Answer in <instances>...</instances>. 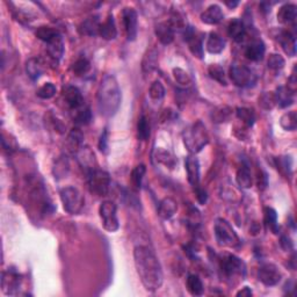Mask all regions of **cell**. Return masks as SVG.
Instances as JSON below:
<instances>
[{
    "label": "cell",
    "instance_id": "1",
    "mask_svg": "<svg viewBox=\"0 0 297 297\" xmlns=\"http://www.w3.org/2000/svg\"><path fill=\"white\" fill-rule=\"evenodd\" d=\"M135 267L146 290L156 291L164 281L163 269L157 256L149 246L138 245L134 249Z\"/></svg>",
    "mask_w": 297,
    "mask_h": 297
},
{
    "label": "cell",
    "instance_id": "2",
    "mask_svg": "<svg viewBox=\"0 0 297 297\" xmlns=\"http://www.w3.org/2000/svg\"><path fill=\"white\" fill-rule=\"evenodd\" d=\"M98 109L105 117H112L117 113L121 105V90L116 78L107 74L99 85L97 93Z\"/></svg>",
    "mask_w": 297,
    "mask_h": 297
},
{
    "label": "cell",
    "instance_id": "3",
    "mask_svg": "<svg viewBox=\"0 0 297 297\" xmlns=\"http://www.w3.org/2000/svg\"><path fill=\"white\" fill-rule=\"evenodd\" d=\"M182 141L191 154L199 153L209 143V136L205 125L197 121L182 132Z\"/></svg>",
    "mask_w": 297,
    "mask_h": 297
},
{
    "label": "cell",
    "instance_id": "4",
    "mask_svg": "<svg viewBox=\"0 0 297 297\" xmlns=\"http://www.w3.org/2000/svg\"><path fill=\"white\" fill-rule=\"evenodd\" d=\"M59 196H61V201L63 203V207H64V210L71 214V215H77L84 208V195H82L78 188L73 187V186L62 188L61 192H59Z\"/></svg>",
    "mask_w": 297,
    "mask_h": 297
},
{
    "label": "cell",
    "instance_id": "5",
    "mask_svg": "<svg viewBox=\"0 0 297 297\" xmlns=\"http://www.w3.org/2000/svg\"><path fill=\"white\" fill-rule=\"evenodd\" d=\"M214 231L219 245L224 247H236L239 245V238L231 224L224 219H217L214 225Z\"/></svg>",
    "mask_w": 297,
    "mask_h": 297
},
{
    "label": "cell",
    "instance_id": "6",
    "mask_svg": "<svg viewBox=\"0 0 297 297\" xmlns=\"http://www.w3.org/2000/svg\"><path fill=\"white\" fill-rule=\"evenodd\" d=\"M221 271L229 280L237 278L243 280L246 274V266H245L244 261L238 257L227 254L221 259Z\"/></svg>",
    "mask_w": 297,
    "mask_h": 297
},
{
    "label": "cell",
    "instance_id": "7",
    "mask_svg": "<svg viewBox=\"0 0 297 297\" xmlns=\"http://www.w3.org/2000/svg\"><path fill=\"white\" fill-rule=\"evenodd\" d=\"M87 180H89L90 191L97 194L98 196H106L110 188V176L108 172L104 169L96 168L87 173Z\"/></svg>",
    "mask_w": 297,
    "mask_h": 297
},
{
    "label": "cell",
    "instance_id": "8",
    "mask_svg": "<svg viewBox=\"0 0 297 297\" xmlns=\"http://www.w3.org/2000/svg\"><path fill=\"white\" fill-rule=\"evenodd\" d=\"M117 208L113 201H104L99 208L102 227L106 231L115 232L120 228V222L117 219Z\"/></svg>",
    "mask_w": 297,
    "mask_h": 297
},
{
    "label": "cell",
    "instance_id": "9",
    "mask_svg": "<svg viewBox=\"0 0 297 297\" xmlns=\"http://www.w3.org/2000/svg\"><path fill=\"white\" fill-rule=\"evenodd\" d=\"M229 76L233 84L238 87H248L254 84L256 76L253 71L246 65L232 64L229 71Z\"/></svg>",
    "mask_w": 297,
    "mask_h": 297
},
{
    "label": "cell",
    "instance_id": "10",
    "mask_svg": "<svg viewBox=\"0 0 297 297\" xmlns=\"http://www.w3.org/2000/svg\"><path fill=\"white\" fill-rule=\"evenodd\" d=\"M281 278H282V274L274 264H263L258 269V280L267 287L276 286L281 281Z\"/></svg>",
    "mask_w": 297,
    "mask_h": 297
},
{
    "label": "cell",
    "instance_id": "11",
    "mask_svg": "<svg viewBox=\"0 0 297 297\" xmlns=\"http://www.w3.org/2000/svg\"><path fill=\"white\" fill-rule=\"evenodd\" d=\"M21 275L18 272L13 271V269H9V271L3 273L2 279V287L3 291L6 295H15L19 294V289L21 287Z\"/></svg>",
    "mask_w": 297,
    "mask_h": 297
},
{
    "label": "cell",
    "instance_id": "12",
    "mask_svg": "<svg viewBox=\"0 0 297 297\" xmlns=\"http://www.w3.org/2000/svg\"><path fill=\"white\" fill-rule=\"evenodd\" d=\"M122 21H123L125 35L128 41H135L137 36V13L132 7H125L122 11Z\"/></svg>",
    "mask_w": 297,
    "mask_h": 297
},
{
    "label": "cell",
    "instance_id": "13",
    "mask_svg": "<svg viewBox=\"0 0 297 297\" xmlns=\"http://www.w3.org/2000/svg\"><path fill=\"white\" fill-rule=\"evenodd\" d=\"M185 168L189 184L193 187H197L200 185V161L195 154H189L186 157Z\"/></svg>",
    "mask_w": 297,
    "mask_h": 297
},
{
    "label": "cell",
    "instance_id": "14",
    "mask_svg": "<svg viewBox=\"0 0 297 297\" xmlns=\"http://www.w3.org/2000/svg\"><path fill=\"white\" fill-rule=\"evenodd\" d=\"M185 39L187 41L188 48L194 56L199 59L203 58V42H202V37L194 33L192 28H186Z\"/></svg>",
    "mask_w": 297,
    "mask_h": 297
},
{
    "label": "cell",
    "instance_id": "15",
    "mask_svg": "<svg viewBox=\"0 0 297 297\" xmlns=\"http://www.w3.org/2000/svg\"><path fill=\"white\" fill-rule=\"evenodd\" d=\"M64 99L67 106L70 107L71 110L77 109L82 105H85L84 97L80 92V90L76 86H67L64 91Z\"/></svg>",
    "mask_w": 297,
    "mask_h": 297
},
{
    "label": "cell",
    "instance_id": "16",
    "mask_svg": "<svg viewBox=\"0 0 297 297\" xmlns=\"http://www.w3.org/2000/svg\"><path fill=\"white\" fill-rule=\"evenodd\" d=\"M77 159L78 163L80 164L82 168H85V171L89 173L93 169H96V156L92 150L87 146H82V148L77 152Z\"/></svg>",
    "mask_w": 297,
    "mask_h": 297
},
{
    "label": "cell",
    "instance_id": "17",
    "mask_svg": "<svg viewBox=\"0 0 297 297\" xmlns=\"http://www.w3.org/2000/svg\"><path fill=\"white\" fill-rule=\"evenodd\" d=\"M154 34L159 42L164 46H168L174 41V29L168 21L158 23L154 28Z\"/></svg>",
    "mask_w": 297,
    "mask_h": 297
},
{
    "label": "cell",
    "instance_id": "18",
    "mask_svg": "<svg viewBox=\"0 0 297 297\" xmlns=\"http://www.w3.org/2000/svg\"><path fill=\"white\" fill-rule=\"evenodd\" d=\"M224 19V13L221 7L216 4L210 5L201 14V21L205 25H219Z\"/></svg>",
    "mask_w": 297,
    "mask_h": 297
},
{
    "label": "cell",
    "instance_id": "19",
    "mask_svg": "<svg viewBox=\"0 0 297 297\" xmlns=\"http://www.w3.org/2000/svg\"><path fill=\"white\" fill-rule=\"evenodd\" d=\"M265 51H266V48H265L264 42L261 39H257L246 47L244 55L249 61L259 62L264 58Z\"/></svg>",
    "mask_w": 297,
    "mask_h": 297
},
{
    "label": "cell",
    "instance_id": "20",
    "mask_svg": "<svg viewBox=\"0 0 297 297\" xmlns=\"http://www.w3.org/2000/svg\"><path fill=\"white\" fill-rule=\"evenodd\" d=\"M276 104H278L281 108L284 107H289L294 104L295 100V91L289 89L288 86H280L276 90V93H274Z\"/></svg>",
    "mask_w": 297,
    "mask_h": 297
},
{
    "label": "cell",
    "instance_id": "21",
    "mask_svg": "<svg viewBox=\"0 0 297 297\" xmlns=\"http://www.w3.org/2000/svg\"><path fill=\"white\" fill-rule=\"evenodd\" d=\"M100 26L101 23L99 21L98 17H90L80 23L78 28L79 34L86 35V36H97V35H99Z\"/></svg>",
    "mask_w": 297,
    "mask_h": 297
},
{
    "label": "cell",
    "instance_id": "22",
    "mask_svg": "<svg viewBox=\"0 0 297 297\" xmlns=\"http://www.w3.org/2000/svg\"><path fill=\"white\" fill-rule=\"evenodd\" d=\"M178 211V203L171 197H165L164 200L160 201L159 207H158V215L161 219L167 221L176 215Z\"/></svg>",
    "mask_w": 297,
    "mask_h": 297
},
{
    "label": "cell",
    "instance_id": "23",
    "mask_svg": "<svg viewBox=\"0 0 297 297\" xmlns=\"http://www.w3.org/2000/svg\"><path fill=\"white\" fill-rule=\"evenodd\" d=\"M297 17V7L294 4H284L278 12V21L282 25H289L294 22Z\"/></svg>",
    "mask_w": 297,
    "mask_h": 297
},
{
    "label": "cell",
    "instance_id": "24",
    "mask_svg": "<svg viewBox=\"0 0 297 297\" xmlns=\"http://www.w3.org/2000/svg\"><path fill=\"white\" fill-rule=\"evenodd\" d=\"M99 35L107 41H112L117 36V29L115 25V20L113 15H108L104 23H101L100 29H99Z\"/></svg>",
    "mask_w": 297,
    "mask_h": 297
},
{
    "label": "cell",
    "instance_id": "25",
    "mask_svg": "<svg viewBox=\"0 0 297 297\" xmlns=\"http://www.w3.org/2000/svg\"><path fill=\"white\" fill-rule=\"evenodd\" d=\"M228 34L233 41L240 43L244 39L245 35H246V28H245L244 22L239 19L232 20L228 27Z\"/></svg>",
    "mask_w": 297,
    "mask_h": 297
},
{
    "label": "cell",
    "instance_id": "26",
    "mask_svg": "<svg viewBox=\"0 0 297 297\" xmlns=\"http://www.w3.org/2000/svg\"><path fill=\"white\" fill-rule=\"evenodd\" d=\"M82 141H84V136H82L81 132L79 129H72L67 136L66 146L67 150L71 153L77 154V152L82 148Z\"/></svg>",
    "mask_w": 297,
    "mask_h": 297
},
{
    "label": "cell",
    "instance_id": "27",
    "mask_svg": "<svg viewBox=\"0 0 297 297\" xmlns=\"http://www.w3.org/2000/svg\"><path fill=\"white\" fill-rule=\"evenodd\" d=\"M279 41L282 46V49L284 50L288 56L294 57L296 55V38L295 35H292L290 31H282L279 36Z\"/></svg>",
    "mask_w": 297,
    "mask_h": 297
},
{
    "label": "cell",
    "instance_id": "28",
    "mask_svg": "<svg viewBox=\"0 0 297 297\" xmlns=\"http://www.w3.org/2000/svg\"><path fill=\"white\" fill-rule=\"evenodd\" d=\"M158 65V50L152 48L148 50L144 55L143 61H142V70L144 73L152 72Z\"/></svg>",
    "mask_w": 297,
    "mask_h": 297
},
{
    "label": "cell",
    "instance_id": "29",
    "mask_svg": "<svg viewBox=\"0 0 297 297\" xmlns=\"http://www.w3.org/2000/svg\"><path fill=\"white\" fill-rule=\"evenodd\" d=\"M186 287L189 294L193 296H201L204 292V286L202 283L199 275L196 274H189L187 280H186Z\"/></svg>",
    "mask_w": 297,
    "mask_h": 297
},
{
    "label": "cell",
    "instance_id": "30",
    "mask_svg": "<svg viewBox=\"0 0 297 297\" xmlns=\"http://www.w3.org/2000/svg\"><path fill=\"white\" fill-rule=\"evenodd\" d=\"M48 53L54 61L58 62L62 58L64 54V42H63L62 35H58L56 38L48 43Z\"/></svg>",
    "mask_w": 297,
    "mask_h": 297
},
{
    "label": "cell",
    "instance_id": "31",
    "mask_svg": "<svg viewBox=\"0 0 297 297\" xmlns=\"http://www.w3.org/2000/svg\"><path fill=\"white\" fill-rule=\"evenodd\" d=\"M236 181L240 188L248 189L252 187V176L247 165H241V167L237 171Z\"/></svg>",
    "mask_w": 297,
    "mask_h": 297
},
{
    "label": "cell",
    "instance_id": "32",
    "mask_svg": "<svg viewBox=\"0 0 297 297\" xmlns=\"http://www.w3.org/2000/svg\"><path fill=\"white\" fill-rule=\"evenodd\" d=\"M45 67H43L42 62L37 58H30L26 64V72L31 80H37L42 76Z\"/></svg>",
    "mask_w": 297,
    "mask_h": 297
},
{
    "label": "cell",
    "instance_id": "33",
    "mask_svg": "<svg viewBox=\"0 0 297 297\" xmlns=\"http://www.w3.org/2000/svg\"><path fill=\"white\" fill-rule=\"evenodd\" d=\"M72 118L77 124H89L92 120V113L89 106L82 105L77 109L72 110Z\"/></svg>",
    "mask_w": 297,
    "mask_h": 297
},
{
    "label": "cell",
    "instance_id": "34",
    "mask_svg": "<svg viewBox=\"0 0 297 297\" xmlns=\"http://www.w3.org/2000/svg\"><path fill=\"white\" fill-rule=\"evenodd\" d=\"M225 48V41L219 34L210 33L207 39V50L210 54H221Z\"/></svg>",
    "mask_w": 297,
    "mask_h": 297
},
{
    "label": "cell",
    "instance_id": "35",
    "mask_svg": "<svg viewBox=\"0 0 297 297\" xmlns=\"http://www.w3.org/2000/svg\"><path fill=\"white\" fill-rule=\"evenodd\" d=\"M265 223L268 227L269 230L273 233L278 235L279 233V224H278V214L275 209L271 207L265 208Z\"/></svg>",
    "mask_w": 297,
    "mask_h": 297
},
{
    "label": "cell",
    "instance_id": "36",
    "mask_svg": "<svg viewBox=\"0 0 297 297\" xmlns=\"http://www.w3.org/2000/svg\"><path fill=\"white\" fill-rule=\"evenodd\" d=\"M35 35H36L37 38L41 39V41L46 42L48 45L49 42L53 41L54 38H56L59 34V31L57 29L53 28V27H48V26H43L37 28V30L35 31Z\"/></svg>",
    "mask_w": 297,
    "mask_h": 297
},
{
    "label": "cell",
    "instance_id": "37",
    "mask_svg": "<svg viewBox=\"0 0 297 297\" xmlns=\"http://www.w3.org/2000/svg\"><path fill=\"white\" fill-rule=\"evenodd\" d=\"M280 125L287 132H294L297 128V114L294 110L284 113L280 118Z\"/></svg>",
    "mask_w": 297,
    "mask_h": 297
},
{
    "label": "cell",
    "instance_id": "38",
    "mask_svg": "<svg viewBox=\"0 0 297 297\" xmlns=\"http://www.w3.org/2000/svg\"><path fill=\"white\" fill-rule=\"evenodd\" d=\"M150 135H151V125H150L148 117L142 115L137 123V136L141 141H148Z\"/></svg>",
    "mask_w": 297,
    "mask_h": 297
},
{
    "label": "cell",
    "instance_id": "39",
    "mask_svg": "<svg viewBox=\"0 0 297 297\" xmlns=\"http://www.w3.org/2000/svg\"><path fill=\"white\" fill-rule=\"evenodd\" d=\"M232 114V109L229 106H220L214 110L211 114V117L214 122L216 123H223V122H227L229 118H230Z\"/></svg>",
    "mask_w": 297,
    "mask_h": 297
},
{
    "label": "cell",
    "instance_id": "40",
    "mask_svg": "<svg viewBox=\"0 0 297 297\" xmlns=\"http://www.w3.org/2000/svg\"><path fill=\"white\" fill-rule=\"evenodd\" d=\"M237 117L239 118L240 121H243V123L247 126V128H251V126L254 124L256 121V115L253 113L252 109L245 108V107H239V108L236 109Z\"/></svg>",
    "mask_w": 297,
    "mask_h": 297
},
{
    "label": "cell",
    "instance_id": "41",
    "mask_svg": "<svg viewBox=\"0 0 297 297\" xmlns=\"http://www.w3.org/2000/svg\"><path fill=\"white\" fill-rule=\"evenodd\" d=\"M90 69H91V63L89 59L85 57L78 58L77 61L72 64V71L78 77L85 76V74L90 71Z\"/></svg>",
    "mask_w": 297,
    "mask_h": 297
},
{
    "label": "cell",
    "instance_id": "42",
    "mask_svg": "<svg viewBox=\"0 0 297 297\" xmlns=\"http://www.w3.org/2000/svg\"><path fill=\"white\" fill-rule=\"evenodd\" d=\"M208 72H209V76L210 78H213L214 80L219 81L221 85H228V81H227V77H225V72L223 70V67L217 65V64H213L209 66L208 69Z\"/></svg>",
    "mask_w": 297,
    "mask_h": 297
},
{
    "label": "cell",
    "instance_id": "43",
    "mask_svg": "<svg viewBox=\"0 0 297 297\" xmlns=\"http://www.w3.org/2000/svg\"><path fill=\"white\" fill-rule=\"evenodd\" d=\"M156 157H157V160L159 161V163L164 164L165 166H167V167H169V168H173L174 166H176V163H177L176 157H174L172 153L166 151V150H164V149L157 150Z\"/></svg>",
    "mask_w": 297,
    "mask_h": 297
},
{
    "label": "cell",
    "instance_id": "44",
    "mask_svg": "<svg viewBox=\"0 0 297 297\" xmlns=\"http://www.w3.org/2000/svg\"><path fill=\"white\" fill-rule=\"evenodd\" d=\"M145 172H146V167H145L144 164L137 165L136 167L133 169L132 181H133V185L136 188H141L142 181H143V178L145 176Z\"/></svg>",
    "mask_w": 297,
    "mask_h": 297
},
{
    "label": "cell",
    "instance_id": "45",
    "mask_svg": "<svg viewBox=\"0 0 297 297\" xmlns=\"http://www.w3.org/2000/svg\"><path fill=\"white\" fill-rule=\"evenodd\" d=\"M57 92L56 86H55L53 82H47L43 86L39 87L37 90V97L43 99V100H48V99L53 98Z\"/></svg>",
    "mask_w": 297,
    "mask_h": 297
},
{
    "label": "cell",
    "instance_id": "46",
    "mask_svg": "<svg viewBox=\"0 0 297 297\" xmlns=\"http://www.w3.org/2000/svg\"><path fill=\"white\" fill-rule=\"evenodd\" d=\"M149 96L152 100H161L165 97V89L163 84L159 80H156L152 82V85L150 86L149 90Z\"/></svg>",
    "mask_w": 297,
    "mask_h": 297
},
{
    "label": "cell",
    "instance_id": "47",
    "mask_svg": "<svg viewBox=\"0 0 297 297\" xmlns=\"http://www.w3.org/2000/svg\"><path fill=\"white\" fill-rule=\"evenodd\" d=\"M173 77L176 79V81L181 86H189L192 84V79L189 77V74L186 72L185 70L180 69V67H176L173 69Z\"/></svg>",
    "mask_w": 297,
    "mask_h": 297
},
{
    "label": "cell",
    "instance_id": "48",
    "mask_svg": "<svg viewBox=\"0 0 297 297\" xmlns=\"http://www.w3.org/2000/svg\"><path fill=\"white\" fill-rule=\"evenodd\" d=\"M284 64H286V62H284V58L279 54H272L271 56H269L268 61H267L268 67L271 70H273V71L282 70L284 67Z\"/></svg>",
    "mask_w": 297,
    "mask_h": 297
},
{
    "label": "cell",
    "instance_id": "49",
    "mask_svg": "<svg viewBox=\"0 0 297 297\" xmlns=\"http://www.w3.org/2000/svg\"><path fill=\"white\" fill-rule=\"evenodd\" d=\"M69 161H67L66 157H61V159H58L56 163V166L54 168V174L55 178H63L65 177L67 172H69Z\"/></svg>",
    "mask_w": 297,
    "mask_h": 297
},
{
    "label": "cell",
    "instance_id": "50",
    "mask_svg": "<svg viewBox=\"0 0 297 297\" xmlns=\"http://www.w3.org/2000/svg\"><path fill=\"white\" fill-rule=\"evenodd\" d=\"M259 105L264 109H272L276 105L275 96L273 92H266L259 98Z\"/></svg>",
    "mask_w": 297,
    "mask_h": 297
},
{
    "label": "cell",
    "instance_id": "51",
    "mask_svg": "<svg viewBox=\"0 0 297 297\" xmlns=\"http://www.w3.org/2000/svg\"><path fill=\"white\" fill-rule=\"evenodd\" d=\"M98 145H99V150H100L101 152L104 153L107 152V149H108V132H107V129H105L104 133L101 134Z\"/></svg>",
    "mask_w": 297,
    "mask_h": 297
},
{
    "label": "cell",
    "instance_id": "52",
    "mask_svg": "<svg viewBox=\"0 0 297 297\" xmlns=\"http://www.w3.org/2000/svg\"><path fill=\"white\" fill-rule=\"evenodd\" d=\"M195 188V193H196V199L199 201L200 204H204L205 202L208 200V195H207V192L204 191L203 188H201L200 186H197V187H194Z\"/></svg>",
    "mask_w": 297,
    "mask_h": 297
},
{
    "label": "cell",
    "instance_id": "53",
    "mask_svg": "<svg viewBox=\"0 0 297 297\" xmlns=\"http://www.w3.org/2000/svg\"><path fill=\"white\" fill-rule=\"evenodd\" d=\"M280 245H281V247L284 249V251H290V249L294 248V245H292L291 239L289 238V237H287V236L281 237Z\"/></svg>",
    "mask_w": 297,
    "mask_h": 297
},
{
    "label": "cell",
    "instance_id": "54",
    "mask_svg": "<svg viewBox=\"0 0 297 297\" xmlns=\"http://www.w3.org/2000/svg\"><path fill=\"white\" fill-rule=\"evenodd\" d=\"M236 295L237 296H241V297H249V296L253 295V291H252V289L249 287H244L243 289H241V290H239L238 292H237Z\"/></svg>",
    "mask_w": 297,
    "mask_h": 297
},
{
    "label": "cell",
    "instance_id": "55",
    "mask_svg": "<svg viewBox=\"0 0 297 297\" xmlns=\"http://www.w3.org/2000/svg\"><path fill=\"white\" fill-rule=\"evenodd\" d=\"M227 5L229 6V7H231V9H233V7H236L237 5H238V3H227Z\"/></svg>",
    "mask_w": 297,
    "mask_h": 297
}]
</instances>
